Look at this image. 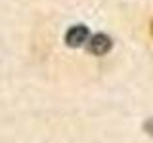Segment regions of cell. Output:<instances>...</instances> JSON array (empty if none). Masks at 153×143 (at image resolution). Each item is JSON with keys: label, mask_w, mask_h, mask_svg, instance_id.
Returning a JSON list of instances; mask_svg holds the SVG:
<instances>
[{"label": "cell", "mask_w": 153, "mask_h": 143, "mask_svg": "<svg viewBox=\"0 0 153 143\" xmlns=\"http://www.w3.org/2000/svg\"><path fill=\"white\" fill-rule=\"evenodd\" d=\"M143 130H146L153 137V118H147V120H146V124H143Z\"/></svg>", "instance_id": "3957f363"}, {"label": "cell", "mask_w": 153, "mask_h": 143, "mask_svg": "<svg viewBox=\"0 0 153 143\" xmlns=\"http://www.w3.org/2000/svg\"><path fill=\"white\" fill-rule=\"evenodd\" d=\"M113 46V40L109 38L107 35L100 32V35H94L88 42V50L90 54H96V55H105Z\"/></svg>", "instance_id": "7a4b0ae2"}, {"label": "cell", "mask_w": 153, "mask_h": 143, "mask_svg": "<svg viewBox=\"0 0 153 143\" xmlns=\"http://www.w3.org/2000/svg\"><path fill=\"white\" fill-rule=\"evenodd\" d=\"M151 35H153V21H151Z\"/></svg>", "instance_id": "277c9868"}, {"label": "cell", "mask_w": 153, "mask_h": 143, "mask_svg": "<svg viewBox=\"0 0 153 143\" xmlns=\"http://www.w3.org/2000/svg\"><path fill=\"white\" fill-rule=\"evenodd\" d=\"M88 40V27L86 25H73L65 32V44L71 48H79Z\"/></svg>", "instance_id": "6da1fadb"}]
</instances>
